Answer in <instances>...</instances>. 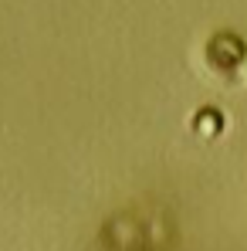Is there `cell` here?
Masks as SVG:
<instances>
[{
  "mask_svg": "<svg viewBox=\"0 0 247 251\" xmlns=\"http://www.w3.org/2000/svg\"><path fill=\"white\" fill-rule=\"evenodd\" d=\"M244 61H247V51L234 34H217L206 44V65L213 72H220V75H234Z\"/></svg>",
  "mask_w": 247,
  "mask_h": 251,
  "instance_id": "1",
  "label": "cell"
},
{
  "mask_svg": "<svg viewBox=\"0 0 247 251\" xmlns=\"http://www.w3.org/2000/svg\"><path fill=\"white\" fill-rule=\"evenodd\" d=\"M193 126H197V132H200V136H217V132H220V126H224V119H220L217 112L203 109V112L193 119Z\"/></svg>",
  "mask_w": 247,
  "mask_h": 251,
  "instance_id": "2",
  "label": "cell"
}]
</instances>
